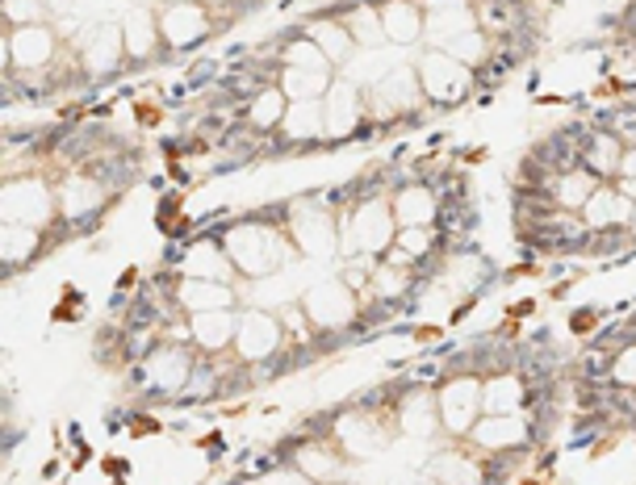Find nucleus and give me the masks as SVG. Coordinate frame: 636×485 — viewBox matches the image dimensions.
<instances>
[{
    "label": "nucleus",
    "instance_id": "obj_1",
    "mask_svg": "<svg viewBox=\"0 0 636 485\" xmlns=\"http://www.w3.org/2000/svg\"><path fill=\"white\" fill-rule=\"evenodd\" d=\"M419 89L427 101L436 105H456L465 101L473 89V68H465L461 59H452L448 50H424L419 55Z\"/></svg>",
    "mask_w": 636,
    "mask_h": 485
},
{
    "label": "nucleus",
    "instance_id": "obj_2",
    "mask_svg": "<svg viewBox=\"0 0 636 485\" xmlns=\"http://www.w3.org/2000/svg\"><path fill=\"white\" fill-rule=\"evenodd\" d=\"M227 255H231V264H235L239 273H247V277H268V273L285 259V247H281V239L268 231V227L247 222V227L231 231V239H227Z\"/></svg>",
    "mask_w": 636,
    "mask_h": 485
},
{
    "label": "nucleus",
    "instance_id": "obj_3",
    "mask_svg": "<svg viewBox=\"0 0 636 485\" xmlns=\"http://www.w3.org/2000/svg\"><path fill=\"white\" fill-rule=\"evenodd\" d=\"M302 314L319 331H344V326L356 323L360 298H356L344 280H319L314 289H307V298H302Z\"/></svg>",
    "mask_w": 636,
    "mask_h": 485
},
{
    "label": "nucleus",
    "instance_id": "obj_4",
    "mask_svg": "<svg viewBox=\"0 0 636 485\" xmlns=\"http://www.w3.org/2000/svg\"><path fill=\"white\" fill-rule=\"evenodd\" d=\"M424 89H419V71L415 68H394L381 76L373 89H365V114L369 117H398L402 109H419Z\"/></svg>",
    "mask_w": 636,
    "mask_h": 485
},
{
    "label": "nucleus",
    "instance_id": "obj_5",
    "mask_svg": "<svg viewBox=\"0 0 636 485\" xmlns=\"http://www.w3.org/2000/svg\"><path fill=\"white\" fill-rule=\"evenodd\" d=\"M394 227H398V218H394V206H381V201H365V206H356V218H352V231H348V243H344V252L352 255H385L394 247Z\"/></svg>",
    "mask_w": 636,
    "mask_h": 485
},
{
    "label": "nucleus",
    "instance_id": "obj_6",
    "mask_svg": "<svg viewBox=\"0 0 636 485\" xmlns=\"http://www.w3.org/2000/svg\"><path fill=\"white\" fill-rule=\"evenodd\" d=\"M76 55H80V63L89 76H109V71L122 63V55H126V34H122V25L105 22V25H89L80 38H76Z\"/></svg>",
    "mask_w": 636,
    "mask_h": 485
},
{
    "label": "nucleus",
    "instance_id": "obj_7",
    "mask_svg": "<svg viewBox=\"0 0 636 485\" xmlns=\"http://www.w3.org/2000/svg\"><path fill=\"white\" fill-rule=\"evenodd\" d=\"M323 117H327V139H348L369 122L365 89H356L352 80H331L327 96H323Z\"/></svg>",
    "mask_w": 636,
    "mask_h": 485
},
{
    "label": "nucleus",
    "instance_id": "obj_8",
    "mask_svg": "<svg viewBox=\"0 0 636 485\" xmlns=\"http://www.w3.org/2000/svg\"><path fill=\"white\" fill-rule=\"evenodd\" d=\"M59 50V38L50 25H22L9 34V50H4V63L9 68H22V71H34V68H47Z\"/></svg>",
    "mask_w": 636,
    "mask_h": 485
},
{
    "label": "nucleus",
    "instance_id": "obj_9",
    "mask_svg": "<svg viewBox=\"0 0 636 485\" xmlns=\"http://www.w3.org/2000/svg\"><path fill=\"white\" fill-rule=\"evenodd\" d=\"M482 415V385L473 377H461L440 390V423H444L452 436H465L473 431V423Z\"/></svg>",
    "mask_w": 636,
    "mask_h": 485
},
{
    "label": "nucleus",
    "instance_id": "obj_10",
    "mask_svg": "<svg viewBox=\"0 0 636 485\" xmlns=\"http://www.w3.org/2000/svg\"><path fill=\"white\" fill-rule=\"evenodd\" d=\"M0 206H4V218L18 227H43L50 218V193L43 181H9Z\"/></svg>",
    "mask_w": 636,
    "mask_h": 485
},
{
    "label": "nucleus",
    "instance_id": "obj_11",
    "mask_svg": "<svg viewBox=\"0 0 636 485\" xmlns=\"http://www.w3.org/2000/svg\"><path fill=\"white\" fill-rule=\"evenodd\" d=\"M424 22H427L424 34L436 38V47H444L452 38L477 30V9H473V0H427Z\"/></svg>",
    "mask_w": 636,
    "mask_h": 485
},
{
    "label": "nucleus",
    "instance_id": "obj_12",
    "mask_svg": "<svg viewBox=\"0 0 636 485\" xmlns=\"http://www.w3.org/2000/svg\"><path fill=\"white\" fill-rule=\"evenodd\" d=\"M281 323L264 310H247L239 314V331H235V347L243 360H268L277 347H281Z\"/></svg>",
    "mask_w": 636,
    "mask_h": 485
},
{
    "label": "nucleus",
    "instance_id": "obj_13",
    "mask_svg": "<svg viewBox=\"0 0 636 485\" xmlns=\"http://www.w3.org/2000/svg\"><path fill=\"white\" fill-rule=\"evenodd\" d=\"M293 239L298 247L310 255H331L335 252V213L314 201H302L293 209Z\"/></svg>",
    "mask_w": 636,
    "mask_h": 485
},
{
    "label": "nucleus",
    "instance_id": "obj_14",
    "mask_svg": "<svg viewBox=\"0 0 636 485\" xmlns=\"http://www.w3.org/2000/svg\"><path fill=\"white\" fill-rule=\"evenodd\" d=\"M155 18H160V38H164L167 47H193V43H201L206 38V25H210L206 9L193 4V0L189 4H167Z\"/></svg>",
    "mask_w": 636,
    "mask_h": 485
},
{
    "label": "nucleus",
    "instance_id": "obj_15",
    "mask_svg": "<svg viewBox=\"0 0 636 485\" xmlns=\"http://www.w3.org/2000/svg\"><path fill=\"white\" fill-rule=\"evenodd\" d=\"M378 13H381V25H385V43L415 47L424 38L427 22H424V9L415 0H385Z\"/></svg>",
    "mask_w": 636,
    "mask_h": 485
},
{
    "label": "nucleus",
    "instance_id": "obj_16",
    "mask_svg": "<svg viewBox=\"0 0 636 485\" xmlns=\"http://www.w3.org/2000/svg\"><path fill=\"white\" fill-rule=\"evenodd\" d=\"M122 34H126V55L130 59H151L155 50H160V18L147 9V4H135L126 18H122Z\"/></svg>",
    "mask_w": 636,
    "mask_h": 485
},
{
    "label": "nucleus",
    "instance_id": "obj_17",
    "mask_svg": "<svg viewBox=\"0 0 636 485\" xmlns=\"http://www.w3.org/2000/svg\"><path fill=\"white\" fill-rule=\"evenodd\" d=\"M394 218L398 227H431L440 218V201H436V188L427 185H402L394 193Z\"/></svg>",
    "mask_w": 636,
    "mask_h": 485
},
{
    "label": "nucleus",
    "instance_id": "obj_18",
    "mask_svg": "<svg viewBox=\"0 0 636 485\" xmlns=\"http://www.w3.org/2000/svg\"><path fill=\"white\" fill-rule=\"evenodd\" d=\"M281 135L289 142L327 139V117H323V101H289L281 122Z\"/></svg>",
    "mask_w": 636,
    "mask_h": 485
},
{
    "label": "nucleus",
    "instance_id": "obj_19",
    "mask_svg": "<svg viewBox=\"0 0 636 485\" xmlns=\"http://www.w3.org/2000/svg\"><path fill=\"white\" fill-rule=\"evenodd\" d=\"M523 402H528V390L511 372H498L482 385V415H519Z\"/></svg>",
    "mask_w": 636,
    "mask_h": 485
},
{
    "label": "nucleus",
    "instance_id": "obj_20",
    "mask_svg": "<svg viewBox=\"0 0 636 485\" xmlns=\"http://www.w3.org/2000/svg\"><path fill=\"white\" fill-rule=\"evenodd\" d=\"M193 339L206 347V351H218V347H227L235 339L239 331V314L235 310H206V314H193Z\"/></svg>",
    "mask_w": 636,
    "mask_h": 485
},
{
    "label": "nucleus",
    "instance_id": "obj_21",
    "mask_svg": "<svg viewBox=\"0 0 636 485\" xmlns=\"http://www.w3.org/2000/svg\"><path fill=\"white\" fill-rule=\"evenodd\" d=\"M181 305L189 310V314H206V310H231V301L235 293L222 285V280H193L185 277L181 280Z\"/></svg>",
    "mask_w": 636,
    "mask_h": 485
},
{
    "label": "nucleus",
    "instance_id": "obj_22",
    "mask_svg": "<svg viewBox=\"0 0 636 485\" xmlns=\"http://www.w3.org/2000/svg\"><path fill=\"white\" fill-rule=\"evenodd\" d=\"M594 188H599V176L587 172V168H574V172H562V176L548 185V201L557 209H582Z\"/></svg>",
    "mask_w": 636,
    "mask_h": 485
},
{
    "label": "nucleus",
    "instance_id": "obj_23",
    "mask_svg": "<svg viewBox=\"0 0 636 485\" xmlns=\"http://www.w3.org/2000/svg\"><path fill=\"white\" fill-rule=\"evenodd\" d=\"M285 109H289V96L281 93V84H264L252 96V105H247V126L259 130V135H268V130H277L285 122Z\"/></svg>",
    "mask_w": 636,
    "mask_h": 485
},
{
    "label": "nucleus",
    "instance_id": "obj_24",
    "mask_svg": "<svg viewBox=\"0 0 636 485\" xmlns=\"http://www.w3.org/2000/svg\"><path fill=\"white\" fill-rule=\"evenodd\" d=\"M310 38L319 43V50L327 55L335 68H348V63H352V55L360 50L344 22H314L310 25Z\"/></svg>",
    "mask_w": 636,
    "mask_h": 485
},
{
    "label": "nucleus",
    "instance_id": "obj_25",
    "mask_svg": "<svg viewBox=\"0 0 636 485\" xmlns=\"http://www.w3.org/2000/svg\"><path fill=\"white\" fill-rule=\"evenodd\" d=\"M523 436H528V427L519 415H486L482 423H473V439L482 448H516L523 443Z\"/></svg>",
    "mask_w": 636,
    "mask_h": 485
},
{
    "label": "nucleus",
    "instance_id": "obj_26",
    "mask_svg": "<svg viewBox=\"0 0 636 485\" xmlns=\"http://www.w3.org/2000/svg\"><path fill=\"white\" fill-rule=\"evenodd\" d=\"M147 377L160 385V390H181L185 381L193 377V369H189V356L181 351V347L172 344V347H164V351H155L151 356V365H147Z\"/></svg>",
    "mask_w": 636,
    "mask_h": 485
},
{
    "label": "nucleus",
    "instance_id": "obj_27",
    "mask_svg": "<svg viewBox=\"0 0 636 485\" xmlns=\"http://www.w3.org/2000/svg\"><path fill=\"white\" fill-rule=\"evenodd\" d=\"M189 273L185 277L193 280H231V273H235V264H231V255H227V247H213V243H201V247H193L189 252V264H185Z\"/></svg>",
    "mask_w": 636,
    "mask_h": 485
},
{
    "label": "nucleus",
    "instance_id": "obj_28",
    "mask_svg": "<svg viewBox=\"0 0 636 485\" xmlns=\"http://www.w3.org/2000/svg\"><path fill=\"white\" fill-rule=\"evenodd\" d=\"M582 163H587V172H594V176H608V172H620V160H624V147H620V139H615L612 130L608 135H594L590 142H582Z\"/></svg>",
    "mask_w": 636,
    "mask_h": 485
},
{
    "label": "nucleus",
    "instance_id": "obj_29",
    "mask_svg": "<svg viewBox=\"0 0 636 485\" xmlns=\"http://www.w3.org/2000/svg\"><path fill=\"white\" fill-rule=\"evenodd\" d=\"M331 76L327 71H307V68H281V93L289 101H319L327 96Z\"/></svg>",
    "mask_w": 636,
    "mask_h": 485
},
{
    "label": "nucleus",
    "instance_id": "obj_30",
    "mask_svg": "<svg viewBox=\"0 0 636 485\" xmlns=\"http://www.w3.org/2000/svg\"><path fill=\"white\" fill-rule=\"evenodd\" d=\"M344 25H348V34L356 38L360 50H381V43H385V25H381L378 9H352Z\"/></svg>",
    "mask_w": 636,
    "mask_h": 485
},
{
    "label": "nucleus",
    "instance_id": "obj_31",
    "mask_svg": "<svg viewBox=\"0 0 636 485\" xmlns=\"http://www.w3.org/2000/svg\"><path fill=\"white\" fill-rule=\"evenodd\" d=\"M431 477L440 485H482L477 477V464H470L461 452H440L436 461H431Z\"/></svg>",
    "mask_w": 636,
    "mask_h": 485
},
{
    "label": "nucleus",
    "instance_id": "obj_32",
    "mask_svg": "<svg viewBox=\"0 0 636 485\" xmlns=\"http://www.w3.org/2000/svg\"><path fill=\"white\" fill-rule=\"evenodd\" d=\"M490 38H486V30H470V34H461V38H452V43H444V47L436 50H448L452 59H461L465 68H482L486 59H490Z\"/></svg>",
    "mask_w": 636,
    "mask_h": 485
},
{
    "label": "nucleus",
    "instance_id": "obj_33",
    "mask_svg": "<svg viewBox=\"0 0 636 485\" xmlns=\"http://www.w3.org/2000/svg\"><path fill=\"white\" fill-rule=\"evenodd\" d=\"M63 209H68L71 218L101 209V181L96 176H71L68 188H63Z\"/></svg>",
    "mask_w": 636,
    "mask_h": 485
},
{
    "label": "nucleus",
    "instance_id": "obj_34",
    "mask_svg": "<svg viewBox=\"0 0 636 485\" xmlns=\"http://www.w3.org/2000/svg\"><path fill=\"white\" fill-rule=\"evenodd\" d=\"M0 239H4V264H9V268H22L25 259L34 255V247H38V227H18V222H9Z\"/></svg>",
    "mask_w": 636,
    "mask_h": 485
},
{
    "label": "nucleus",
    "instance_id": "obj_35",
    "mask_svg": "<svg viewBox=\"0 0 636 485\" xmlns=\"http://www.w3.org/2000/svg\"><path fill=\"white\" fill-rule=\"evenodd\" d=\"M285 68H307V71H331V59L319 50L314 38H298V43H289L285 47Z\"/></svg>",
    "mask_w": 636,
    "mask_h": 485
},
{
    "label": "nucleus",
    "instance_id": "obj_36",
    "mask_svg": "<svg viewBox=\"0 0 636 485\" xmlns=\"http://www.w3.org/2000/svg\"><path fill=\"white\" fill-rule=\"evenodd\" d=\"M406 285H410V277H406L402 268H394V264H378V268H373V280H369V293H373V298L394 301L406 293Z\"/></svg>",
    "mask_w": 636,
    "mask_h": 485
},
{
    "label": "nucleus",
    "instance_id": "obj_37",
    "mask_svg": "<svg viewBox=\"0 0 636 485\" xmlns=\"http://www.w3.org/2000/svg\"><path fill=\"white\" fill-rule=\"evenodd\" d=\"M47 0H4V22L13 30L22 25H47Z\"/></svg>",
    "mask_w": 636,
    "mask_h": 485
},
{
    "label": "nucleus",
    "instance_id": "obj_38",
    "mask_svg": "<svg viewBox=\"0 0 636 485\" xmlns=\"http://www.w3.org/2000/svg\"><path fill=\"white\" fill-rule=\"evenodd\" d=\"M436 411H431V402L427 397H410L406 402V411L398 415L402 431H410V436H427V431H436Z\"/></svg>",
    "mask_w": 636,
    "mask_h": 485
},
{
    "label": "nucleus",
    "instance_id": "obj_39",
    "mask_svg": "<svg viewBox=\"0 0 636 485\" xmlns=\"http://www.w3.org/2000/svg\"><path fill=\"white\" fill-rule=\"evenodd\" d=\"M431 243H436V231L431 227H402L398 239H394V247L410 255V259H424L431 252Z\"/></svg>",
    "mask_w": 636,
    "mask_h": 485
},
{
    "label": "nucleus",
    "instance_id": "obj_40",
    "mask_svg": "<svg viewBox=\"0 0 636 485\" xmlns=\"http://www.w3.org/2000/svg\"><path fill=\"white\" fill-rule=\"evenodd\" d=\"M612 381L615 385H636V344L633 347H620L612 365Z\"/></svg>",
    "mask_w": 636,
    "mask_h": 485
},
{
    "label": "nucleus",
    "instance_id": "obj_41",
    "mask_svg": "<svg viewBox=\"0 0 636 485\" xmlns=\"http://www.w3.org/2000/svg\"><path fill=\"white\" fill-rule=\"evenodd\" d=\"M264 485H310L307 473H277V477H268Z\"/></svg>",
    "mask_w": 636,
    "mask_h": 485
},
{
    "label": "nucleus",
    "instance_id": "obj_42",
    "mask_svg": "<svg viewBox=\"0 0 636 485\" xmlns=\"http://www.w3.org/2000/svg\"><path fill=\"white\" fill-rule=\"evenodd\" d=\"M398 485H436V482H427V477H410V482H398Z\"/></svg>",
    "mask_w": 636,
    "mask_h": 485
},
{
    "label": "nucleus",
    "instance_id": "obj_43",
    "mask_svg": "<svg viewBox=\"0 0 636 485\" xmlns=\"http://www.w3.org/2000/svg\"><path fill=\"white\" fill-rule=\"evenodd\" d=\"M201 4H210V9H218V4H227V0H201Z\"/></svg>",
    "mask_w": 636,
    "mask_h": 485
},
{
    "label": "nucleus",
    "instance_id": "obj_44",
    "mask_svg": "<svg viewBox=\"0 0 636 485\" xmlns=\"http://www.w3.org/2000/svg\"><path fill=\"white\" fill-rule=\"evenodd\" d=\"M628 231H633V234H636V209H633V222H628Z\"/></svg>",
    "mask_w": 636,
    "mask_h": 485
},
{
    "label": "nucleus",
    "instance_id": "obj_45",
    "mask_svg": "<svg viewBox=\"0 0 636 485\" xmlns=\"http://www.w3.org/2000/svg\"><path fill=\"white\" fill-rule=\"evenodd\" d=\"M167 4H189V0H167Z\"/></svg>",
    "mask_w": 636,
    "mask_h": 485
}]
</instances>
